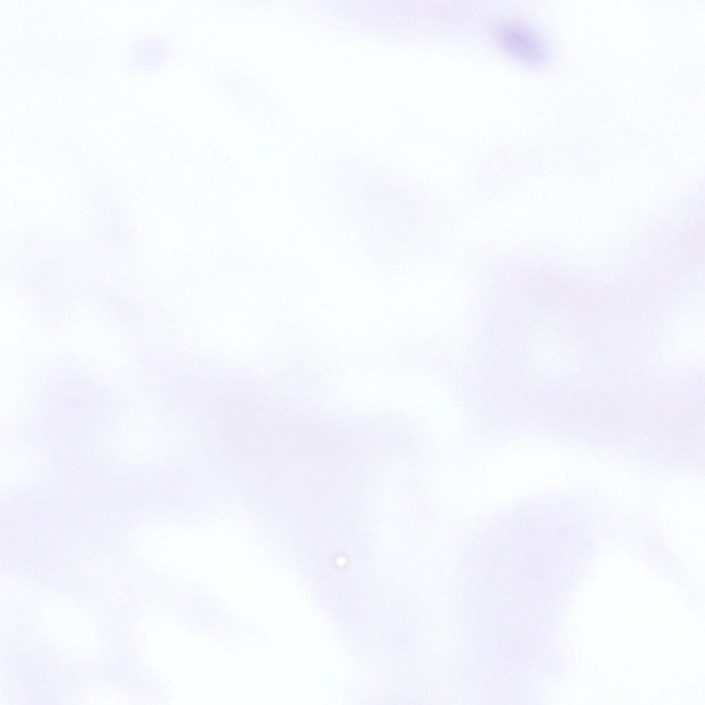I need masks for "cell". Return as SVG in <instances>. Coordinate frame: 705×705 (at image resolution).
Here are the masks:
<instances>
[{
    "label": "cell",
    "instance_id": "cell-1",
    "mask_svg": "<svg viewBox=\"0 0 705 705\" xmlns=\"http://www.w3.org/2000/svg\"><path fill=\"white\" fill-rule=\"evenodd\" d=\"M494 34L498 43L509 54L531 64L546 61L547 48L540 36L523 22L505 19L496 23Z\"/></svg>",
    "mask_w": 705,
    "mask_h": 705
}]
</instances>
